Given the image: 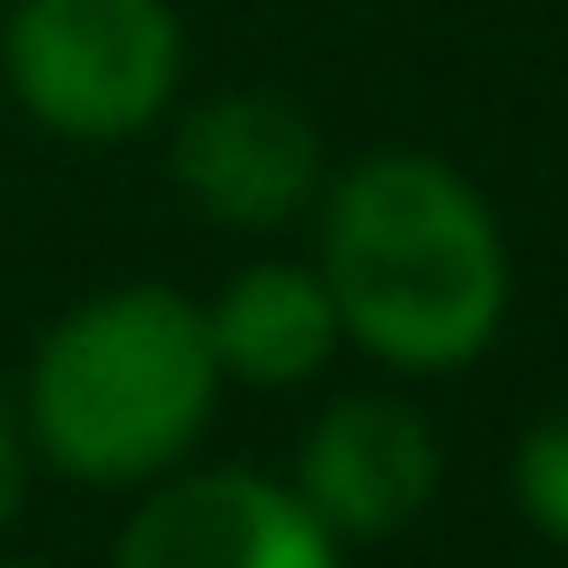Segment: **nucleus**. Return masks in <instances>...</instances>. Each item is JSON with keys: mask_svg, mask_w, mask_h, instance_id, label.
I'll return each instance as SVG.
<instances>
[{"mask_svg": "<svg viewBox=\"0 0 568 568\" xmlns=\"http://www.w3.org/2000/svg\"><path fill=\"white\" fill-rule=\"evenodd\" d=\"M0 89L53 142H133L186 89V27L169 0H9Z\"/></svg>", "mask_w": 568, "mask_h": 568, "instance_id": "nucleus-3", "label": "nucleus"}, {"mask_svg": "<svg viewBox=\"0 0 568 568\" xmlns=\"http://www.w3.org/2000/svg\"><path fill=\"white\" fill-rule=\"evenodd\" d=\"M115 568H337V541L293 497V479L213 462L151 479L115 532Z\"/></svg>", "mask_w": 568, "mask_h": 568, "instance_id": "nucleus-5", "label": "nucleus"}, {"mask_svg": "<svg viewBox=\"0 0 568 568\" xmlns=\"http://www.w3.org/2000/svg\"><path fill=\"white\" fill-rule=\"evenodd\" d=\"M320 284L337 328L390 373H462L488 355L515 302V257L497 204L435 151H364L328 169L320 204Z\"/></svg>", "mask_w": 568, "mask_h": 568, "instance_id": "nucleus-1", "label": "nucleus"}, {"mask_svg": "<svg viewBox=\"0 0 568 568\" xmlns=\"http://www.w3.org/2000/svg\"><path fill=\"white\" fill-rule=\"evenodd\" d=\"M169 124V178L178 195L222 231H284L328 186L320 124L275 89H213L160 115Z\"/></svg>", "mask_w": 568, "mask_h": 568, "instance_id": "nucleus-4", "label": "nucleus"}, {"mask_svg": "<svg viewBox=\"0 0 568 568\" xmlns=\"http://www.w3.org/2000/svg\"><path fill=\"white\" fill-rule=\"evenodd\" d=\"M435 479H444V444L435 426L390 399V390H346L328 399L311 426H302V453H293V497L328 524V541H382V532H408L426 506H435Z\"/></svg>", "mask_w": 568, "mask_h": 568, "instance_id": "nucleus-6", "label": "nucleus"}, {"mask_svg": "<svg viewBox=\"0 0 568 568\" xmlns=\"http://www.w3.org/2000/svg\"><path fill=\"white\" fill-rule=\"evenodd\" d=\"M515 506L541 541H568V408L532 417L515 444Z\"/></svg>", "mask_w": 568, "mask_h": 568, "instance_id": "nucleus-8", "label": "nucleus"}, {"mask_svg": "<svg viewBox=\"0 0 568 568\" xmlns=\"http://www.w3.org/2000/svg\"><path fill=\"white\" fill-rule=\"evenodd\" d=\"M27 462H36V453H27V426H18V399L0 390V524H9V515H18V497H27Z\"/></svg>", "mask_w": 568, "mask_h": 568, "instance_id": "nucleus-9", "label": "nucleus"}, {"mask_svg": "<svg viewBox=\"0 0 568 568\" xmlns=\"http://www.w3.org/2000/svg\"><path fill=\"white\" fill-rule=\"evenodd\" d=\"M204 337H213L222 382H248V390H302L346 346L337 302H328L311 257H248L204 302Z\"/></svg>", "mask_w": 568, "mask_h": 568, "instance_id": "nucleus-7", "label": "nucleus"}, {"mask_svg": "<svg viewBox=\"0 0 568 568\" xmlns=\"http://www.w3.org/2000/svg\"><path fill=\"white\" fill-rule=\"evenodd\" d=\"M213 390L222 364L204 337V302H186L178 284H106L36 337L18 426L27 453L62 479L151 488L195 453Z\"/></svg>", "mask_w": 568, "mask_h": 568, "instance_id": "nucleus-2", "label": "nucleus"}]
</instances>
